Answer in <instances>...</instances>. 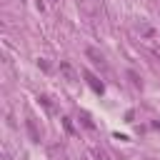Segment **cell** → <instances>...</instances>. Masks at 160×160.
Returning <instances> with one entry per match:
<instances>
[{
  "label": "cell",
  "mask_w": 160,
  "mask_h": 160,
  "mask_svg": "<svg viewBox=\"0 0 160 160\" xmlns=\"http://www.w3.org/2000/svg\"><path fill=\"white\" fill-rule=\"evenodd\" d=\"M60 72H62L68 80H75V70H72V65H70V62H65V60L60 62Z\"/></svg>",
  "instance_id": "obj_1"
},
{
  "label": "cell",
  "mask_w": 160,
  "mask_h": 160,
  "mask_svg": "<svg viewBox=\"0 0 160 160\" xmlns=\"http://www.w3.org/2000/svg\"><path fill=\"white\" fill-rule=\"evenodd\" d=\"M25 125H28V132H30V138H32V140L38 142V140H40V135H38V130H35V125H32V120H28Z\"/></svg>",
  "instance_id": "obj_2"
},
{
  "label": "cell",
  "mask_w": 160,
  "mask_h": 160,
  "mask_svg": "<svg viewBox=\"0 0 160 160\" xmlns=\"http://www.w3.org/2000/svg\"><path fill=\"white\" fill-rule=\"evenodd\" d=\"M88 58H92V62H98V65H102V55H98L92 48H88Z\"/></svg>",
  "instance_id": "obj_3"
},
{
  "label": "cell",
  "mask_w": 160,
  "mask_h": 160,
  "mask_svg": "<svg viewBox=\"0 0 160 160\" xmlns=\"http://www.w3.org/2000/svg\"><path fill=\"white\" fill-rule=\"evenodd\" d=\"M85 78L90 80V85H92V90H98V92H102V85H100V82H98V80H95V78H92L90 72H85Z\"/></svg>",
  "instance_id": "obj_4"
},
{
  "label": "cell",
  "mask_w": 160,
  "mask_h": 160,
  "mask_svg": "<svg viewBox=\"0 0 160 160\" xmlns=\"http://www.w3.org/2000/svg\"><path fill=\"white\" fill-rule=\"evenodd\" d=\"M62 128L68 130V135H72L75 130H72V122H70V118H62Z\"/></svg>",
  "instance_id": "obj_5"
}]
</instances>
